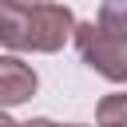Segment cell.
Here are the masks:
<instances>
[{"instance_id": "1", "label": "cell", "mask_w": 127, "mask_h": 127, "mask_svg": "<svg viewBox=\"0 0 127 127\" xmlns=\"http://www.w3.org/2000/svg\"><path fill=\"white\" fill-rule=\"evenodd\" d=\"M67 4H0V44L8 52H60L71 40Z\"/></svg>"}, {"instance_id": "2", "label": "cell", "mask_w": 127, "mask_h": 127, "mask_svg": "<svg viewBox=\"0 0 127 127\" xmlns=\"http://www.w3.org/2000/svg\"><path fill=\"white\" fill-rule=\"evenodd\" d=\"M71 40H75V48H79V60H83L95 75H103L107 83H127V36L107 32V28H99L95 20H83V24L75 20Z\"/></svg>"}, {"instance_id": "3", "label": "cell", "mask_w": 127, "mask_h": 127, "mask_svg": "<svg viewBox=\"0 0 127 127\" xmlns=\"http://www.w3.org/2000/svg\"><path fill=\"white\" fill-rule=\"evenodd\" d=\"M40 75L20 56H0V107H20L36 95Z\"/></svg>"}, {"instance_id": "4", "label": "cell", "mask_w": 127, "mask_h": 127, "mask_svg": "<svg viewBox=\"0 0 127 127\" xmlns=\"http://www.w3.org/2000/svg\"><path fill=\"white\" fill-rule=\"evenodd\" d=\"M95 119H99V127H127V91L103 95L95 107Z\"/></svg>"}, {"instance_id": "5", "label": "cell", "mask_w": 127, "mask_h": 127, "mask_svg": "<svg viewBox=\"0 0 127 127\" xmlns=\"http://www.w3.org/2000/svg\"><path fill=\"white\" fill-rule=\"evenodd\" d=\"M99 28H107V32H119V36H127V0H103L99 4V20H95Z\"/></svg>"}, {"instance_id": "6", "label": "cell", "mask_w": 127, "mask_h": 127, "mask_svg": "<svg viewBox=\"0 0 127 127\" xmlns=\"http://www.w3.org/2000/svg\"><path fill=\"white\" fill-rule=\"evenodd\" d=\"M20 127H56V123H52V119H44V115H40V119H28V123H20Z\"/></svg>"}, {"instance_id": "7", "label": "cell", "mask_w": 127, "mask_h": 127, "mask_svg": "<svg viewBox=\"0 0 127 127\" xmlns=\"http://www.w3.org/2000/svg\"><path fill=\"white\" fill-rule=\"evenodd\" d=\"M0 4H64V0H0Z\"/></svg>"}, {"instance_id": "8", "label": "cell", "mask_w": 127, "mask_h": 127, "mask_svg": "<svg viewBox=\"0 0 127 127\" xmlns=\"http://www.w3.org/2000/svg\"><path fill=\"white\" fill-rule=\"evenodd\" d=\"M0 127H20V123H16V119H12V115H8L4 107H0Z\"/></svg>"}, {"instance_id": "9", "label": "cell", "mask_w": 127, "mask_h": 127, "mask_svg": "<svg viewBox=\"0 0 127 127\" xmlns=\"http://www.w3.org/2000/svg\"><path fill=\"white\" fill-rule=\"evenodd\" d=\"M56 127H87V123H56Z\"/></svg>"}]
</instances>
